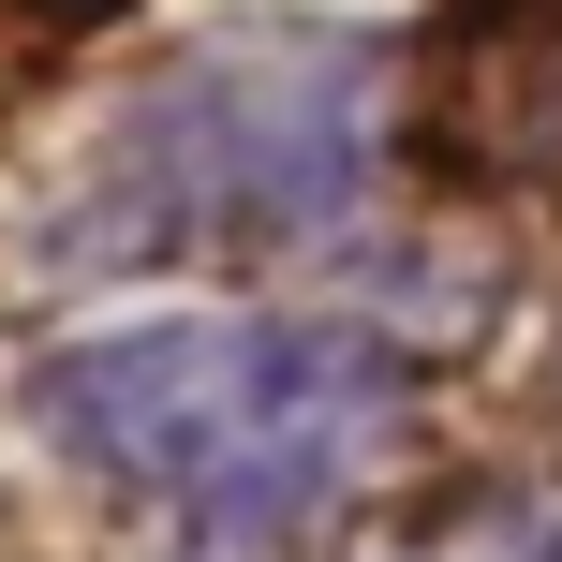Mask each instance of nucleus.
Here are the masks:
<instances>
[{
  "label": "nucleus",
  "mask_w": 562,
  "mask_h": 562,
  "mask_svg": "<svg viewBox=\"0 0 562 562\" xmlns=\"http://www.w3.org/2000/svg\"><path fill=\"white\" fill-rule=\"evenodd\" d=\"M30 429L193 548H296L415 429V356L356 311H148L30 356Z\"/></svg>",
  "instance_id": "1"
},
{
  "label": "nucleus",
  "mask_w": 562,
  "mask_h": 562,
  "mask_svg": "<svg viewBox=\"0 0 562 562\" xmlns=\"http://www.w3.org/2000/svg\"><path fill=\"white\" fill-rule=\"evenodd\" d=\"M400 148V45L340 15H252L148 59L104 104V134L45 193V267H223V252H311L385 193Z\"/></svg>",
  "instance_id": "2"
},
{
  "label": "nucleus",
  "mask_w": 562,
  "mask_h": 562,
  "mask_svg": "<svg viewBox=\"0 0 562 562\" xmlns=\"http://www.w3.org/2000/svg\"><path fill=\"white\" fill-rule=\"evenodd\" d=\"M207 562H267V548H207Z\"/></svg>",
  "instance_id": "3"
}]
</instances>
